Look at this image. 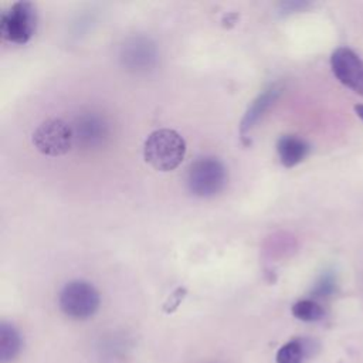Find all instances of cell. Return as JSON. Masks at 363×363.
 Here are the masks:
<instances>
[{"label":"cell","instance_id":"1","mask_svg":"<svg viewBox=\"0 0 363 363\" xmlns=\"http://www.w3.org/2000/svg\"><path fill=\"white\" fill-rule=\"evenodd\" d=\"M186 156V142L173 129L153 130L145 140L143 159L155 170L170 172L180 166Z\"/></svg>","mask_w":363,"mask_h":363},{"label":"cell","instance_id":"2","mask_svg":"<svg viewBox=\"0 0 363 363\" xmlns=\"http://www.w3.org/2000/svg\"><path fill=\"white\" fill-rule=\"evenodd\" d=\"M225 183L227 170L217 157H200L189 167L186 184L189 191L196 197H213L224 189Z\"/></svg>","mask_w":363,"mask_h":363},{"label":"cell","instance_id":"3","mask_svg":"<svg viewBox=\"0 0 363 363\" xmlns=\"http://www.w3.org/2000/svg\"><path fill=\"white\" fill-rule=\"evenodd\" d=\"M34 147L47 156L67 155L75 145L74 129L60 118H51L41 122L31 135Z\"/></svg>","mask_w":363,"mask_h":363},{"label":"cell","instance_id":"4","mask_svg":"<svg viewBox=\"0 0 363 363\" xmlns=\"http://www.w3.org/2000/svg\"><path fill=\"white\" fill-rule=\"evenodd\" d=\"M37 28V10L30 1L11 4L0 20L1 38L13 44H26L31 40Z\"/></svg>","mask_w":363,"mask_h":363},{"label":"cell","instance_id":"5","mask_svg":"<svg viewBox=\"0 0 363 363\" xmlns=\"http://www.w3.org/2000/svg\"><path fill=\"white\" fill-rule=\"evenodd\" d=\"M61 311L72 319H88L99 308L101 298L96 288L86 281H71L60 292Z\"/></svg>","mask_w":363,"mask_h":363},{"label":"cell","instance_id":"6","mask_svg":"<svg viewBox=\"0 0 363 363\" xmlns=\"http://www.w3.org/2000/svg\"><path fill=\"white\" fill-rule=\"evenodd\" d=\"M75 145L85 150L102 147L111 135V126L106 118L98 112L81 113L72 126Z\"/></svg>","mask_w":363,"mask_h":363},{"label":"cell","instance_id":"7","mask_svg":"<svg viewBox=\"0 0 363 363\" xmlns=\"http://www.w3.org/2000/svg\"><path fill=\"white\" fill-rule=\"evenodd\" d=\"M330 67L340 84L363 96V60L353 50L336 48L330 57Z\"/></svg>","mask_w":363,"mask_h":363},{"label":"cell","instance_id":"8","mask_svg":"<svg viewBox=\"0 0 363 363\" xmlns=\"http://www.w3.org/2000/svg\"><path fill=\"white\" fill-rule=\"evenodd\" d=\"M121 60L130 71H147L156 64L157 50L149 38L132 37L122 45Z\"/></svg>","mask_w":363,"mask_h":363},{"label":"cell","instance_id":"9","mask_svg":"<svg viewBox=\"0 0 363 363\" xmlns=\"http://www.w3.org/2000/svg\"><path fill=\"white\" fill-rule=\"evenodd\" d=\"M281 91H282V86L278 84H274V85L268 86L267 89H264L262 94H259L252 101V104L250 105V108L247 109V112L241 121V126H240L241 135H245L247 132H250L254 128V125L262 118V115L268 111V108L277 101Z\"/></svg>","mask_w":363,"mask_h":363},{"label":"cell","instance_id":"10","mask_svg":"<svg viewBox=\"0 0 363 363\" xmlns=\"http://www.w3.org/2000/svg\"><path fill=\"white\" fill-rule=\"evenodd\" d=\"M277 152L285 167H294L308 156L309 145L299 136L284 135L277 142Z\"/></svg>","mask_w":363,"mask_h":363},{"label":"cell","instance_id":"11","mask_svg":"<svg viewBox=\"0 0 363 363\" xmlns=\"http://www.w3.org/2000/svg\"><path fill=\"white\" fill-rule=\"evenodd\" d=\"M21 350V337L18 330L7 323L0 325V363L11 362Z\"/></svg>","mask_w":363,"mask_h":363},{"label":"cell","instance_id":"12","mask_svg":"<svg viewBox=\"0 0 363 363\" xmlns=\"http://www.w3.org/2000/svg\"><path fill=\"white\" fill-rule=\"evenodd\" d=\"M292 315L303 322H316L323 318L325 311L313 299H301L292 305Z\"/></svg>","mask_w":363,"mask_h":363},{"label":"cell","instance_id":"13","mask_svg":"<svg viewBox=\"0 0 363 363\" xmlns=\"http://www.w3.org/2000/svg\"><path fill=\"white\" fill-rule=\"evenodd\" d=\"M305 356V346L302 340H291L281 346L277 352V363H302Z\"/></svg>","mask_w":363,"mask_h":363},{"label":"cell","instance_id":"14","mask_svg":"<svg viewBox=\"0 0 363 363\" xmlns=\"http://www.w3.org/2000/svg\"><path fill=\"white\" fill-rule=\"evenodd\" d=\"M336 291V277L332 271H325L312 289V295L318 298H326Z\"/></svg>","mask_w":363,"mask_h":363},{"label":"cell","instance_id":"15","mask_svg":"<svg viewBox=\"0 0 363 363\" xmlns=\"http://www.w3.org/2000/svg\"><path fill=\"white\" fill-rule=\"evenodd\" d=\"M184 294H186V291L183 289V288H177L172 295H170V298L167 299V302L164 303V312H167V313H170V312H173L179 305H180V302H182V299L184 298Z\"/></svg>","mask_w":363,"mask_h":363},{"label":"cell","instance_id":"16","mask_svg":"<svg viewBox=\"0 0 363 363\" xmlns=\"http://www.w3.org/2000/svg\"><path fill=\"white\" fill-rule=\"evenodd\" d=\"M354 112H356V115L363 121V105H362V104L354 105Z\"/></svg>","mask_w":363,"mask_h":363}]
</instances>
